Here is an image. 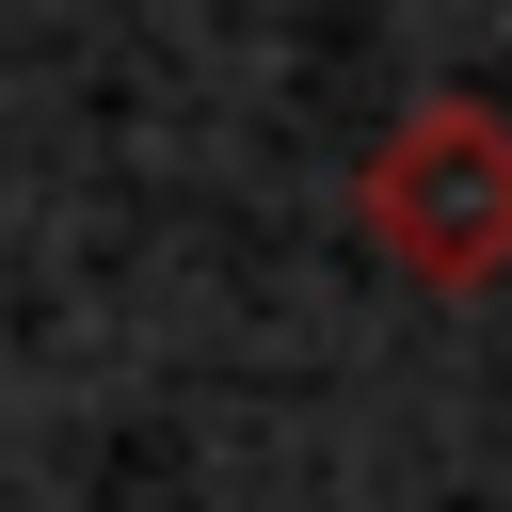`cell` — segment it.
I'll return each mask as SVG.
<instances>
[{
  "mask_svg": "<svg viewBox=\"0 0 512 512\" xmlns=\"http://www.w3.org/2000/svg\"><path fill=\"white\" fill-rule=\"evenodd\" d=\"M352 224H368V256L400 272V288H496L512 272V112L496 96H416L384 144H368V176H352Z\"/></svg>",
  "mask_w": 512,
  "mask_h": 512,
  "instance_id": "1",
  "label": "cell"
}]
</instances>
